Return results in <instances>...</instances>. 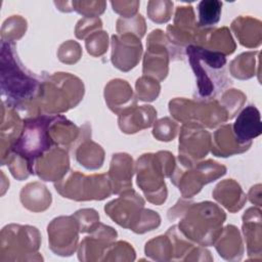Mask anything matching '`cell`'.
I'll return each mask as SVG.
<instances>
[{
  "instance_id": "ba28073f",
  "label": "cell",
  "mask_w": 262,
  "mask_h": 262,
  "mask_svg": "<svg viewBox=\"0 0 262 262\" xmlns=\"http://www.w3.org/2000/svg\"><path fill=\"white\" fill-rule=\"evenodd\" d=\"M52 117L53 115L26 117L24 119L21 132L14 141L10 150V154L13 152L20 156L29 163L34 175L36 160L51 147L55 146L49 133V126Z\"/></svg>"
},
{
  "instance_id": "bcb514c9",
  "label": "cell",
  "mask_w": 262,
  "mask_h": 262,
  "mask_svg": "<svg viewBox=\"0 0 262 262\" xmlns=\"http://www.w3.org/2000/svg\"><path fill=\"white\" fill-rule=\"evenodd\" d=\"M82 56L80 44L74 40H68L60 44L57 50V57L62 63L73 64L79 61Z\"/></svg>"
},
{
  "instance_id": "8fae6325",
  "label": "cell",
  "mask_w": 262,
  "mask_h": 262,
  "mask_svg": "<svg viewBox=\"0 0 262 262\" xmlns=\"http://www.w3.org/2000/svg\"><path fill=\"white\" fill-rule=\"evenodd\" d=\"M226 167L213 160L200 161L192 167L176 165L170 179L178 187L182 198L189 199L199 193L203 186L226 174Z\"/></svg>"
},
{
  "instance_id": "ab89813d",
  "label": "cell",
  "mask_w": 262,
  "mask_h": 262,
  "mask_svg": "<svg viewBox=\"0 0 262 262\" xmlns=\"http://www.w3.org/2000/svg\"><path fill=\"white\" fill-rule=\"evenodd\" d=\"M135 251L133 247L124 241L113 243L106 250L102 261H134Z\"/></svg>"
},
{
  "instance_id": "8992f818",
  "label": "cell",
  "mask_w": 262,
  "mask_h": 262,
  "mask_svg": "<svg viewBox=\"0 0 262 262\" xmlns=\"http://www.w3.org/2000/svg\"><path fill=\"white\" fill-rule=\"evenodd\" d=\"M144 200L131 188L108 202L104 206V212L118 225L142 234L161 224L160 215L150 209H144Z\"/></svg>"
},
{
  "instance_id": "4fadbf2b",
  "label": "cell",
  "mask_w": 262,
  "mask_h": 262,
  "mask_svg": "<svg viewBox=\"0 0 262 262\" xmlns=\"http://www.w3.org/2000/svg\"><path fill=\"white\" fill-rule=\"evenodd\" d=\"M211 134L198 125L182 124L178 144V164L192 167L204 159L211 149Z\"/></svg>"
},
{
  "instance_id": "2e32d148",
  "label": "cell",
  "mask_w": 262,
  "mask_h": 262,
  "mask_svg": "<svg viewBox=\"0 0 262 262\" xmlns=\"http://www.w3.org/2000/svg\"><path fill=\"white\" fill-rule=\"evenodd\" d=\"M111 60L115 68L122 72L134 69L142 54V44L137 36L125 33L112 36Z\"/></svg>"
},
{
  "instance_id": "7c38bea8",
  "label": "cell",
  "mask_w": 262,
  "mask_h": 262,
  "mask_svg": "<svg viewBox=\"0 0 262 262\" xmlns=\"http://www.w3.org/2000/svg\"><path fill=\"white\" fill-rule=\"evenodd\" d=\"M146 51L143 56V76L163 81L169 72L170 58L182 59L183 50L173 46L166 34L160 29L151 31L146 39Z\"/></svg>"
},
{
  "instance_id": "484cf974",
  "label": "cell",
  "mask_w": 262,
  "mask_h": 262,
  "mask_svg": "<svg viewBox=\"0 0 262 262\" xmlns=\"http://www.w3.org/2000/svg\"><path fill=\"white\" fill-rule=\"evenodd\" d=\"M252 144H242L235 138L231 124L220 126L211 140V152L216 157L226 158L247 151Z\"/></svg>"
},
{
  "instance_id": "277c9868",
  "label": "cell",
  "mask_w": 262,
  "mask_h": 262,
  "mask_svg": "<svg viewBox=\"0 0 262 262\" xmlns=\"http://www.w3.org/2000/svg\"><path fill=\"white\" fill-rule=\"evenodd\" d=\"M185 53L196 79L199 100H213L231 85L225 71V55L196 45L187 46Z\"/></svg>"
},
{
  "instance_id": "3957f363",
  "label": "cell",
  "mask_w": 262,
  "mask_h": 262,
  "mask_svg": "<svg viewBox=\"0 0 262 262\" xmlns=\"http://www.w3.org/2000/svg\"><path fill=\"white\" fill-rule=\"evenodd\" d=\"M85 92L83 81L70 73L43 75L36 114L58 115L77 106Z\"/></svg>"
},
{
  "instance_id": "f546056e",
  "label": "cell",
  "mask_w": 262,
  "mask_h": 262,
  "mask_svg": "<svg viewBox=\"0 0 262 262\" xmlns=\"http://www.w3.org/2000/svg\"><path fill=\"white\" fill-rule=\"evenodd\" d=\"M19 200L24 208L31 212L39 213L50 207L52 196L46 185L39 181H35L26 184L21 188Z\"/></svg>"
},
{
  "instance_id": "ac0fdd59",
  "label": "cell",
  "mask_w": 262,
  "mask_h": 262,
  "mask_svg": "<svg viewBox=\"0 0 262 262\" xmlns=\"http://www.w3.org/2000/svg\"><path fill=\"white\" fill-rule=\"evenodd\" d=\"M35 175L44 181H58L70 171L69 150L53 146L38 158L34 166Z\"/></svg>"
},
{
  "instance_id": "7bdbcfd3",
  "label": "cell",
  "mask_w": 262,
  "mask_h": 262,
  "mask_svg": "<svg viewBox=\"0 0 262 262\" xmlns=\"http://www.w3.org/2000/svg\"><path fill=\"white\" fill-rule=\"evenodd\" d=\"M73 216L78 221L80 232L82 233L92 232L99 224V214L94 209H80Z\"/></svg>"
},
{
  "instance_id": "7a4b0ae2",
  "label": "cell",
  "mask_w": 262,
  "mask_h": 262,
  "mask_svg": "<svg viewBox=\"0 0 262 262\" xmlns=\"http://www.w3.org/2000/svg\"><path fill=\"white\" fill-rule=\"evenodd\" d=\"M168 219L178 220V228L191 242L203 247L213 246L222 231L225 212L216 204L206 201L193 203L184 198L168 210Z\"/></svg>"
},
{
  "instance_id": "d6986e66",
  "label": "cell",
  "mask_w": 262,
  "mask_h": 262,
  "mask_svg": "<svg viewBox=\"0 0 262 262\" xmlns=\"http://www.w3.org/2000/svg\"><path fill=\"white\" fill-rule=\"evenodd\" d=\"M134 169L135 166L130 155L126 152H118L113 155L110 169L106 174L114 194H121L122 192L132 188Z\"/></svg>"
},
{
  "instance_id": "e575fe53",
  "label": "cell",
  "mask_w": 262,
  "mask_h": 262,
  "mask_svg": "<svg viewBox=\"0 0 262 262\" xmlns=\"http://www.w3.org/2000/svg\"><path fill=\"white\" fill-rule=\"evenodd\" d=\"M28 24L26 18L20 15H11L4 20L1 27V41L15 43L27 31Z\"/></svg>"
},
{
  "instance_id": "6da1fadb",
  "label": "cell",
  "mask_w": 262,
  "mask_h": 262,
  "mask_svg": "<svg viewBox=\"0 0 262 262\" xmlns=\"http://www.w3.org/2000/svg\"><path fill=\"white\" fill-rule=\"evenodd\" d=\"M41 82L42 78L34 75L19 60L15 43L1 41L0 84L2 101L17 111L26 112L28 117L37 116L35 105Z\"/></svg>"
},
{
  "instance_id": "74e56055",
  "label": "cell",
  "mask_w": 262,
  "mask_h": 262,
  "mask_svg": "<svg viewBox=\"0 0 262 262\" xmlns=\"http://www.w3.org/2000/svg\"><path fill=\"white\" fill-rule=\"evenodd\" d=\"M246 99L247 97L243 91L238 89H228L222 93L221 98L218 101L225 108L228 115V120H230L235 117L237 112L244 105Z\"/></svg>"
},
{
  "instance_id": "9a60e30c",
  "label": "cell",
  "mask_w": 262,
  "mask_h": 262,
  "mask_svg": "<svg viewBox=\"0 0 262 262\" xmlns=\"http://www.w3.org/2000/svg\"><path fill=\"white\" fill-rule=\"evenodd\" d=\"M201 30L195 19L193 7L182 5L176 8L174 24L167 27L166 36L173 46L185 50L187 46L195 45Z\"/></svg>"
},
{
  "instance_id": "f35d334b",
  "label": "cell",
  "mask_w": 262,
  "mask_h": 262,
  "mask_svg": "<svg viewBox=\"0 0 262 262\" xmlns=\"http://www.w3.org/2000/svg\"><path fill=\"white\" fill-rule=\"evenodd\" d=\"M116 30H117L118 34L130 33V34H133L141 39L146 32L145 19L139 13H137L133 17H129V18L119 17L117 19Z\"/></svg>"
},
{
  "instance_id": "d6a6232c",
  "label": "cell",
  "mask_w": 262,
  "mask_h": 262,
  "mask_svg": "<svg viewBox=\"0 0 262 262\" xmlns=\"http://www.w3.org/2000/svg\"><path fill=\"white\" fill-rule=\"evenodd\" d=\"M145 255L156 261L173 260V245L167 233L159 235L145 244Z\"/></svg>"
},
{
  "instance_id": "52a82bcc",
  "label": "cell",
  "mask_w": 262,
  "mask_h": 262,
  "mask_svg": "<svg viewBox=\"0 0 262 262\" xmlns=\"http://www.w3.org/2000/svg\"><path fill=\"white\" fill-rule=\"evenodd\" d=\"M41 234L31 225L8 224L0 233V262L40 261Z\"/></svg>"
},
{
  "instance_id": "7402d4cb",
  "label": "cell",
  "mask_w": 262,
  "mask_h": 262,
  "mask_svg": "<svg viewBox=\"0 0 262 262\" xmlns=\"http://www.w3.org/2000/svg\"><path fill=\"white\" fill-rule=\"evenodd\" d=\"M231 128L239 143L252 144L253 139L258 137L262 132L259 110L253 104L247 105L237 115Z\"/></svg>"
},
{
  "instance_id": "9c48e42d",
  "label": "cell",
  "mask_w": 262,
  "mask_h": 262,
  "mask_svg": "<svg viewBox=\"0 0 262 262\" xmlns=\"http://www.w3.org/2000/svg\"><path fill=\"white\" fill-rule=\"evenodd\" d=\"M55 190L63 198L77 201H102L113 194L106 173L85 175L70 170L63 178L54 182Z\"/></svg>"
},
{
  "instance_id": "ee69618b",
  "label": "cell",
  "mask_w": 262,
  "mask_h": 262,
  "mask_svg": "<svg viewBox=\"0 0 262 262\" xmlns=\"http://www.w3.org/2000/svg\"><path fill=\"white\" fill-rule=\"evenodd\" d=\"M6 164L12 176L18 181L27 179L30 175H34V172L31 169L29 163L24 158H21L16 154L11 152L8 156V159L5 165Z\"/></svg>"
},
{
  "instance_id": "60d3db41",
  "label": "cell",
  "mask_w": 262,
  "mask_h": 262,
  "mask_svg": "<svg viewBox=\"0 0 262 262\" xmlns=\"http://www.w3.org/2000/svg\"><path fill=\"white\" fill-rule=\"evenodd\" d=\"M178 124L169 117L162 118L155 121L152 128V135L160 141H171L173 140L178 132Z\"/></svg>"
},
{
  "instance_id": "7dc6e473",
  "label": "cell",
  "mask_w": 262,
  "mask_h": 262,
  "mask_svg": "<svg viewBox=\"0 0 262 262\" xmlns=\"http://www.w3.org/2000/svg\"><path fill=\"white\" fill-rule=\"evenodd\" d=\"M102 21L99 17H82L76 25L75 36L78 39H86L89 35L101 30Z\"/></svg>"
},
{
  "instance_id": "e0dca14e",
  "label": "cell",
  "mask_w": 262,
  "mask_h": 262,
  "mask_svg": "<svg viewBox=\"0 0 262 262\" xmlns=\"http://www.w3.org/2000/svg\"><path fill=\"white\" fill-rule=\"evenodd\" d=\"M118 232L111 226L103 223L85 236L78 248V258L80 261H102L108 247L116 241Z\"/></svg>"
},
{
  "instance_id": "44dd1931",
  "label": "cell",
  "mask_w": 262,
  "mask_h": 262,
  "mask_svg": "<svg viewBox=\"0 0 262 262\" xmlns=\"http://www.w3.org/2000/svg\"><path fill=\"white\" fill-rule=\"evenodd\" d=\"M23 125L24 119H20L17 110L2 101V121L0 128L1 165H5L11 147L21 132Z\"/></svg>"
},
{
  "instance_id": "f6af8a7d",
  "label": "cell",
  "mask_w": 262,
  "mask_h": 262,
  "mask_svg": "<svg viewBox=\"0 0 262 262\" xmlns=\"http://www.w3.org/2000/svg\"><path fill=\"white\" fill-rule=\"evenodd\" d=\"M72 11L84 15V17H98L102 14L106 7L105 1H72Z\"/></svg>"
},
{
  "instance_id": "cb8c5ba5",
  "label": "cell",
  "mask_w": 262,
  "mask_h": 262,
  "mask_svg": "<svg viewBox=\"0 0 262 262\" xmlns=\"http://www.w3.org/2000/svg\"><path fill=\"white\" fill-rule=\"evenodd\" d=\"M103 95L108 108L117 115L136 105L137 102L130 84L123 79L111 80L104 87Z\"/></svg>"
},
{
  "instance_id": "5b68a950",
  "label": "cell",
  "mask_w": 262,
  "mask_h": 262,
  "mask_svg": "<svg viewBox=\"0 0 262 262\" xmlns=\"http://www.w3.org/2000/svg\"><path fill=\"white\" fill-rule=\"evenodd\" d=\"M175 167V158L167 150L143 154L137 159L135 163L136 183L149 203L160 206L167 200L165 177L170 178Z\"/></svg>"
},
{
  "instance_id": "4dcf8cb0",
  "label": "cell",
  "mask_w": 262,
  "mask_h": 262,
  "mask_svg": "<svg viewBox=\"0 0 262 262\" xmlns=\"http://www.w3.org/2000/svg\"><path fill=\"white\" fill-rule=\"evenodd\" d=\"M76 161L88 170L101 168L104 161V150L98 143L91 140V136L82 139L73 150Z\"/></svg>"
},
{
  "instance_id": "8d00e7d4",
  "label": "cell",
  "mask_w": 262,
  "mask_h": 262,
  "mask_svg": "<svg viewBox=\"0 0 262 262\" xmlns=\"http://www.w3.org/2000/svg\"><path fill=\"white\" fill-rule=\"evenodd\" d=\"M173 11V2L169 0H150L147 2V16L157 24L170 20Z\"/></svg>"
},
{
  "instance_id": "1f68e13d",
  "label": "cell",
  "mask_w": 262,
  "mask_h": 262,
  "mask_svg": "<svg viewBox=\"0 0 262 262\" xmlns=\"http://www.w3.org/2000/svg\"><path fill=\"white\" fill-rule=\"evenodd\" d=\"M260 51H248L241 53L229 63L230 74L238 80H247L256 75V67Z\"/></svg>"
},
{
  "instance_id": "b9f144b4",
  "label": "cell",
  "mask_w": 262,
  "mask_h": 262,
  "mask_svg": "<svg viewBox=\"0 0 262 262\" xmlns=\"http://www.w3.org/2000/svg\"><path fill=\"white\" fill-rule=\"evenodd\" d=\"M87 52L93 57H99L107 51L108 36L105 31H96L85 39Z\"/></svg>"
},
{
  "instance_id": "5bb4252c",
  "label": "cell",
  "mask_w": 262,
  "mask_h": 262,
  "mask_svg": "<svg viewBox=\"0 0 262 262\" xmlns=\"http://www.w3.org/2000/svg\"><path fill=\"white\" fill-rule=\"evenodd\" d=\"M79 224L73 215L58 216L47 226L49 249L58 256H71L78 248Z\"/></svg>"
},
{
  "instance_id": "d4e9b609",
  "label": "cell",
  "mask_w": 262,
  "mask_h": 262,
  "mask_svg": "<svg viewBox=\"0 0 262 262\" xmlns=\"http://www.w3.org/2000/svg\"><path fill=\"white\" fill-rule=\"evenodd\" d=\"M196 46L228 55L234 52L236 44L227 27L202 29L198 37Z\"/></svg>"
},
{
  "instance_id": "c3c4849f",
  "label": "cell",
  "mask_w": 262,
  "mask_h": 262,
  "mask_svg": "<svg viewBox=\"0 0 262 262\" xmlns=\"http://www.w3.org/2000/svg\"><path fill=\"white\" fill-rule=\"evenodd\" d=\"M113 10L121 15L123 18L133 17L137 14L139 8V1H112Z\"/></svg>"
},
{
  "instance_id": "83f0119b",
  "label": "cell",
  "mask_w": 262,
  "mask_h": 262,
  "mask_svg": "<svg viewBox=\"0 0 262 262\" xmlns=\"http://www.w3.org/2000/svg\"><path fill=\"white\" fill-rule=\"evenodd\" d=\"M215 248L219 256L228 261H238L244 254V246L241 233L236 226L226 225L215 242Z\"/></svg>"
},
{
  "instance_id": "603a6c76",
  "label": "cell",
  "mask_w": 262,
  "mask_h": 262,
  "mask_svg": "<svg viewBox=\"0 0 262 262\" xmlns=\"http://www.w3.org/2000/svg\"><path fill=\"white\" fill-rule=\"evenodd\" d=\"M243 233L245 235L249 259L261 260L262 232L260 208L251 207L244 213Z\"/></svg>"
},
{
  "instance_id": "30bf717a",
  "label": "cell",
  "mask_w": 262,
  "mask_h": 262,
  "mask_svg": "<svg viewBox=\"0 0 262 262\" xmlns=\"http://www.w3.org/2000/svg\"><path fill=\"white\" fill-rule=\"evenodd\" d=\"M169 112L182 124L198 125L203 128H215L228 120L227 112L216 99L190 100L176 97L169 101Z\"/></svg>"
},
{
  "instance_id": "836d02e7",
  "label": "cell",
  "mask_w": 262,
  "mask_h": 262,
  "mask_svg": "<svg viewBox=\"0 0 262 262\" xmlns=\"http://www.w3.org/2000/svg\"><path fill=\"white\" fill-rule=\"evenodd\" d=\"M222 2L218 0H202L198 4L199 20L201 29H209L216 25L221 16Z\"/></svg>"
},
{
  "instance_id": "ffe728a7",
  "label": "cell",
  "mask_w": 262,
  "mask_h": 262,
  "mask_svg": "<svg viewBox=\"0 0 262 262\" xmlns=\"http://www.w3.org/2000/svg\"><path fill=\"white\" fill-rule=\"evenodd\" d=\"M118 125L123 133L134 134L154 125L157 111L152 105H134L118 115Z\"/></svg>"
},
{
  "instance_id": "f1b7e54d",
  "label": "cell",
  "mask_w": 262,
  "mask_h": 262,
  "mask_svg": "<svg viewBox=\"0 0 262 262\" xmlns=\"http://www.w3.org/2000/svg\"><path fill=\"white\" fill-rule=\"evenodd\" d=\"M238 42L248 48L259 47L262 40V24L259 19L241 15L230 25Z\"/></svg>"
},
{
  "instance_id": "681fc988",
  "label": "cell",
  "mask_w": 262,
  "mask_h": 262,
  "mask_svg": "<svg viewBox=\"0 0 262 262\" xmlns=\"http://www.w3.org/2000/svg\"><path fill=\"white\" fill-rule=\"evenodd\" d=\"M249 200L252 204L256 205L257 207H261V184H256L251 187L248 193Z\"/></svg>"
},
{
  "instance_id": "d590c367",
  "label": "cell",
  "mask_w": 262,
  "mask_h": 262,
  "mask_svg": "<svg viewBox=\"0 0 262 262\" xmlns=\"http://www.w3.org/2000/svg\"><path fill=\"white\" fill-rule=\"evenodd\" d=\"M135 91L137 99L142 101H154L160 94L161 85L158 80L148 76H142L136 80Z\"/></svg>"
},
{
  "instance_id": "4316f807",
  "label": "cell",
  "mask_w": 262,
  "mask_h": 262,
  "mask_svg": "<svg viewBox=\"0 0 262 262\" xmlns=\"http://www.w3.org/2000/svg\"><path fill=\"white\" fill-rule=\"evenodd\" d=\"M212 195L230 213L239 211L247 201L246 193L243 191L241 185L233 179L220 181L215 186Z\"/></svg>"
}]
</instances>
